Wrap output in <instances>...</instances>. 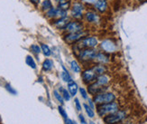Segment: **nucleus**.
Returning a JSON list of instances; mask_svg holds the SVG:
<instances>
[{
	"instance_id": "obj_1",
	"label": "nucleus",
	"mask_w": 147,
	"mask_h": 124,
	"mask_svg": "<svg viewBox=\"0 0 147 124\" xmlns=\"http://www.w3.org/2000/svg\"><path fill=\"white\" fill-rule=\"evenodd\" d=\"M118 110V106L116 102H108V103H104L100 104L98 106V113L100 117H105L107 115H109L112 113L117 112Z\"/></svg>"
},
{
	"instance_id": "obj_2",
	"label": "nucleus",
	"mask_w": 147,
	"mask_h": 124,
	"mask_svg": "<svg viewBox=\"0 0 147 124\" xmlns=\"http://www.w3.org/2000/svg\"><path fill=\"white\" fill-rule=\"evenodd\" d=\"M116 99V96L111 93H98L95 95L93 98V102L96 104H104V103H108L112 102Z\"/></svg>"
},
{
	"instance_id": "obj_3",
	"label": "nucleus",
	"mask_w": 147,
	"mask_h": 124,
	"mask_svg": "<svg viewBox=\"0 0 147 124\" xmlns=\"http://www.w3.org/2000/svg\"><path fill=\"white\" fill-rule=\"evenodd\" d=\"M98 45V40L95 37H87L85 39H81L77 43V47L80 51L86 48H93Z\"/></svg>"
},
{
	"instance_id": "obj_4",
	"label": "nucleus",
	"mask_w": 147,
	"mask_h": 124,
	"mask_svg": "<svg viewBox=\"0 0 147 124\" xmlns=\"http://www.w3.org/2000/svg\"><path fill=\"white\" fill-rule=\"evenodd\" d=\"M125 118V112H117L115 113L107 115L104 117V121L107 124H114V123H117L121 121Z\"/></svg>"
},
{
	"instance_id": "obj_5",
	"label": "nucleus",
	"mask_w": 147,
	"mask_h": 124,
	"mask_svg": "<svg viewBox=\"0 0 147 124\" xmlns=\"http://www.w3.org/2000/svg\"><path fill=\"white\" fill-rule=\"evenodd\" d=\"M96 55H97V52H96L94 49L86 48V49H83L80 51V53L79 55V58H80V60H81L83 62H86V61L94 59Z\"/></svg>"
},
{
	"instance_id": "obj_6",
	"label": "nucleus",
	"mask_w": 147,
	"mask_h": 124,
	"mask_svg": "<svg viewBox=\"0 0 147 124\" xmlns=\"http://www.w3.org/2000/svg\"><path fill=\"white\" fill-rule=\"evenodd\" d=\"M82 78H83V82H84L85 83H87V84H88V83L92 82L93 81L97 80L98 75L94 72V70L91 68V69H88V70L83 72Z\"/></svg>"
},
{
	"instance_id": "obj_7",
	"label": "nucleus",
	"mask_w": 147,
	"mask_h": 124,
	"mask_svg": "<svg viewBox=\"0 0 147 124\" xmlns=\"http://www.w3.org/2000/svg\"><path fill=\"white\" fill-rule=\"evenodd\" d=\"M87 35L86 32H78V33H71L69 35H66L64 40L67 42V43H73V42H78L80 41V39H82L85 35Z\"/></svg>"
},
{
	"instance_id": "obj_8",
	"label": "nucleus",
	"mask_w": 147,
	"mask_h": 124,
	"mask_svg": "<svg viewBox=\"0 0 147 124\" xmlns=\"http://www.w3.org/2000/svg\"><path fill=\"white\" fill-rule=\"evenodd\" d=\"M83 5L80 3H75L71 9V15L75 18H81L83 16Z\"/></svg>"
},
{
	"instance_id": "obj_9",
	"label": "nucleus",
	"mask_w": 147,
	"mask_h": 124,
	"mask_svg": "<svg viewBox=\"0 0 147 124\" xmlns=\"http://www.w3.org/2000/svg\"><path fill=\"white\" fill-rule=\"evenodd\" d=\"M83 25L80 22H71L67 25L65 29L69 33H78L82 30Z\"/></svg>"
},
{
	"instance_id": "obj_10",
	"label": "nucleus",
	"mask_w": 147,
	"mask_h": 124,
	"mask_svg": "<svg viewBox=\"0 0 147 124\" xmlns=\"http://www.w3.org/2000/svg\"><path fill=\"white\" fill-rule=\"evenodd\" d=\"M88 93H91L92 95H97L99 93V92L105 90V88H102V85H100V84H98L97 82H96L90 84V85L88 86Z\"/></svg>"
},
{
	"instance_id": "obj_11",
	"label": "nucleus",
	"mask_w": 147,
	"mask_h": 124,
	"mask_svg": "<svg viewBox=\"0 0 147 124\" xmlns=\"http://www.w3.org/2000/svg\"><path fill=\"white\" fill-rule=\"evenodd\" d=\"M101 47L107 52H114L116 50V45L109 40H106L101 44Z\"/></svg>"
},
{
	"instance_id": "obj_12",
	"label": "nucleus",
	"mask_w": 147,
	"mask_h": 124,
	"mask_svg": "<svg viewBox=\"0 0 147 124\" xmlns=\"http://www.w3.org/2000/svg\"><path fill=\"white\" fill-rule=\"evenodd\" d=\"M95 7L97 8V10H98L101 13L105 12L107 10V0H97L95 3Z\"/></svg>"
},
{
	"instance_id": "obj_13",
	"label": "nucleus",
	"mask_w": 147,
	"mask_h": 124,
	"mask_svg": "<svg viewBox=\"0 0 147 124\" xmlns=\"http://www.w3.org/2000/svg\"><path fill=\"white\" fill-rule=\"evenodd\" d=\"M68 89H69V93L71 96H75L77 94V92H78V84H77L74 81L69 82L68 84Z\"/></svg>"
},
{
	"instance_id": "obj_14",
	"label": "nucleus",
	"mask_w": 147,
	"mask_h": 124,
	"mask_svg": "<svg viewBox=\"0 0 147 124\" xmlns=\"http://www.w3.org/2000/svg\"><path fill=\"white\" fill-rule=\"evenodd\" d=\"M68 24H69V19L65 16V17H61L58 21H56L55 25L58 28H65Z\"/></svg>"
},
{
	"instance_id": "obj_15",
	"label": "nucleus",
	"mask_w": 147,
	"mask_h": 124,
	"mask_svg": "<svg viewBox=\"0 0 147 124\" xmlns=\"http://www.w3.org/2000/svg\"><path fill=\"white\" fill-rule=\"evenodd\" d=\"M86 19L88 20V22L94 23V22L98 21V16L93 12H88L86 14Z\"/></svg>"
},
{
	"instance_id": "obj_16",
	"label": "nucleus",
	"mask_w": 147,
	"mask_h": 124,
	"mask_svg": "<svg viewBox=\"0 0 147 124\" xmlns=\"http://www.w3.org/2000/svg\"><path fill=\"white\" fill-rule=\"evenodd\" d=\"M53 66V63L50 59H46L42 63V69H43V71H46V72L52 70Z\"/></svg>"
},
{
	"instance_id": "obj_17",
	"label": "nucleus",
	"mask_w": 147,
	"mask_h": 124,
	"mask_svg": "<svg viewBox=\"0 0 147 124\" xmlns=\"http://www.w3.org/2000/svg\"><path fill=\"white\" fill-rule=\"evenodd\" d=\"M97 82L98 84H100V85L104 86V85H106V84H107V82H108V77L106 76V75L101 74V75L98 76V78H97Z\"/></svg>"
},
{
	"instance_id": "obj_18",
	"label": "nucleus",
	"mask_w": 147,
	"mask_h": 124,
	"mask_svg": "<svg viewBox=\"0 0 147 124\" xmlns=\"http://www.w3.org/2000/svg\"><path fill=\"white\" fill-rule=\"evenodd\" d=\"M95 59H97L99 63H106L108 62V57L104 55V54H101V53H98L97 54V55H96Z\"/></svg>"
},
{
	"instance_id": "obj_19",
	"label": "nucleus",
	"mask_w": 147,
	"mask_h": 124,
	"mask_svg": "<svg viewBox=\"0 0 147 124\" xmlns=\"http://www.w3.org/2000/svg\"><path fill=\"white\" fill-rule=\"evenodd\" d=\"M25 63H26L27 65H29V66L31 68L33 69H36V63L34 60V58L32 57L31 55H27L26 58H25Z\"/></svg>"
},
{
	"instance_id": "obj_20",
	"label": "nucleus",
	"mask_w": 147,
	"mask_h": 124,
	"mask_svg": "<svg viewBox=\"0 0 147 124\" xmlns=\"http://www.w3.org/2000/svg\"><path fill=\"white\" fill-rule=\"evenodd\" d=\"M92 69L94 70L95 73L97 74V75H101L106 72V68L103 66V65H96V66H94Z\"/></svg>"
},
{
	"instance_id": "obj_21",
	"label": "nucleus",
	"mask_w": 147,
	"mask_h": 124,
	"mask_svg": "<svg viewBox=\"0 0 147 124\" xmlns=\"http://www.w3.org/2000/svg\"><path fill=\"white\" fill-rule=\"evenodd\" d=\"M63 68V72L61 73V77H62V80L64 81V82H71V77L69 76V74H68V72L67 70L62 66Z\"/></svg>"
},
{
	"instance_id": "obj_22",
	"label": "nucleus",
	"mask_w": 147,
	"mask_h": 124,
	"mask_svg": "<svg viewBox=\"0 0 147 124\" xmlns=\"http://www.w3.org/2000/svg\"><path fill=\"white\" fill-rule=\"evenodd\" d=\"M41 48H42L43 55L45 56H50L51 55H52V51H51V49L49 48L48 45L44 44H41Z\"/></svg>"
},
{
	"instance_id": "obj_23",
	"label": "nucleus",
	"mask_w": 147,
	"mask_h": 124,
	"mask_svg": "<svg viewBox=\"0 0 147 124\" xmlns=\"http://www.w3.org/2000/svg\"><path fill=\"white\" fill-rule=\"evenodd\" d=\"M42 10H47L49 11L51 8H53V4L50 0H44V1L42 3Z\"/></svg>"
},
{
	"instance_id": "obj_24",
	"label": "nucleus",
	"mask_w": 147,
	"mask_h": 124,
	"mask_svg": "<svg viewBox=\"0 0 147 124\" xmlns=\"http://www.w3.org/2000/svg\"><path fill=\"white\" fill-rule=\"evenodd\" d=\"M59 8L61 9V10H64L66 11L67 9L69 8V1H66V0H61L59 4Z\"/></svg>"
},
{
	"instance_id": "obj_25",
	"label": "nucleus",
	"mask_w": 147,
	"mask_h": 124,
	"mask_svg": "<svg viewBox=\"0 0 147 124\" xmlns=\"http://www.w3.org/2000/svg\"><path fill=\"white\" fill-rule=\"evenodd\" d=\"M71 67L72 69L73 72H75V73H80V65L79 63H77L76 61H72L71 63Z\"/></svg>"
},
{
	"instance_id": "obj_26",
	"label": "nucleus",
	"mask_w": 147,
	"mask_h": 124,
	"mask_svg": "<svg viewBox=\"0 0 147 124\" xmlns=\"http://www.w3.org/2000/svg\"><path fill=\"white\" fill-rule=\"evenodd\" d=\"M84 108H85V110L87 114L88 115V117H90V118H93V117L95 116V113L93 112V109H91L89 106H88L87 104H84Z\"/></svg>"
},
{
	"instance_id": "obj_27",
	"label": "nucleus",
	"mask_w": 147,
	"mask_h": 124,
	"mask_svg": "<svg viewBox=\"0 0 147 124\" xmlns=\"http://www.w3.org/2000/svg\"><path fill=\"white\" fill-rule=\"evenodd\" d=\"M61 92L62 93V97L64 98L66 101H69V100H71V95H69V93L68 92L67 90L63 89V88H61Z\"/></svg>"
},
{
	"instance_id": "obj_28",
	"label": "nucleus",
	"mask_w": 147,
	"mask_h": 124,
	"mask_svg": "<svg viewBox=\"0 0 147 124\" xmlns=\"http://www.w3.org/2000/svg\"><path fill=\"white\" fill-rule=\"evenodd\" d=\"M53 93H54V97L56 98L57 100H58V102H59L60 103H62V104H63V98H62V96H61L58 92H57V91H54Z\"/></svg>"
},
{
	"instance_id": "obj_29",
	"label": "nucleus",
	"mask_w": 147,
	"mask_h": 124,
	"mask_svg": "<svg viewBox=\"0 0 147 124\" xmlns=\"http://www.w3.org/2000/svg\"><path fill=\"white\" fill-rule=\"evenodd\" d=\"M5 87V89L7 90L10 93H12V94H16V91L14 88H13L9 83H6Z\"/></svg>"
},
{
	"instance_id": "obj_30",
	"label": "nucleus",
	"mask_w": 147,
	"mask_h": 124,
	"mask_svg": "<svg viewBox=\"0 0 147 124\" xmlns=\"http://www.w3.org/2000/svg\"><path fill=\"white\" fill-rule=\"evenodd\" d=\"M31 49L35 54H39L40 52H41V48L39 47V45H36V44H33V45H32Z\"/></svg>"
},
{
	"instance_id": "obj_31",
	"label": "nucleus",
	"mask_w": 147,
	"mask_h": 124,
	"mask_svg": "<svg viewBox=\"0 0 147 124\" xmlns=\"http://www.w3.org/2000/svg\"><path fill=\"white\" fill-rule=\"evenodd\" d=\"M58 109H59V112H60L61 115L63 117V118H64V120H65V119H67V118H68V115H67L66 112L64 110V109H63L61 106H59V107H58Z\"/></svg>"
},
{
	"instance_id": "obj_32",
	"label": "nucleus",
	"mask_w": 147,
	"mask_h": 124,
	"mask_svg": "<svg viewBox=\"0 0 147 124\" xmlns=\"http://www.w3.org/2000/svg\"><path fill=\"white\" fill-rule=\"evenodd\" d=\"M80 93H81V96L83 97V99H88V94H87V93H86V91H85V89L84 88H80Z\"/></svg>"
},
{
	"instance_id": "obj_33",
	"label": "nucleus",
	"mask_w": 147,
	"mask_h": 124,
	"mask_svg": "<svg viewBox=\"0 0 147 124\" xmlns=\"http://www.w3.org/2000/svg\"><path fill=\"white\" fill-rule=\"evenodd\" d=\"M75 105H76V108H77V110H78L79 112H80V110H81V106H80V101H79L78 99H75Z\"/></svg>"
},
{
	"instance_id": "obj_34",
	"label": "nucleus",
	"mask_w": 147,
	"mask_h": 124,
	"mask_svg": "<svg viewBox=\"0 0 147 124\" xmlns=\"http://www.w3.org/2000/svg\"><path fill=\"white\" fill-rule=\"evenodd\" d=\"M79 118H80V121L81 124H87V123H86V120H85V118H84V116H83L82 114H80V115L79 116Z\"/></svg>"
},
{
	"instance_id": "obj_35",
	"label": "nucleus",
	"mask_w": 147,
	"mask_h": 124,
	"mask_svg": "<svg viewBox=\"0 0 147 124\" xmlns=\"http://www.w3.org/2000/svg\"><path fill=\"white\" fill-rule=\"evenodd\" d=\"M65 123L66 124H76L73 121H71V120H69V119H65Z\"/></svg>"
},
{
	"instance_id": "obj_36",
	"label": "nucleus",
	"mask_w": 147,
	"mask_h": 124,
	"mask_svg": "<svg viewBox=\"0 0 147 124\" xmlns=\"http://www.w3.org/2000/svg\"><path fill=\"white\" fill-rule=\"evenodd\" d=\"M88 103H89V107H90L91 109H94V104H93V101L89 100V101H88Z\"/></svg>"
},
{
	"instance_id": "obj_37",
	"label": "nucleus",
	"mask_w": 147,
	"mask_h": 124,
	"mask_svg": "<svg viewBox=\"0 0 147 124\" xmlns=\"http://www.w3.org/2000/svg\"><path fill=\"white\" fill-rule=\"evenodd\" d=\"M83 1H85L87 3H96L97 0H83Z\"/></svg>"
},
{
	"instance_id": "obj_38",
	"label": "nucleus",
	"mask_w": 147,
	"mask_h": 124,
	"mask_svg": "<svg viewBox=\"0 0 147 124\" xmlns=\"http://www.w3.org/2000/svg\"><path fill=\"white\" fill-rule=\"evenodd\" d=\"M32 2H34V3H38L39 2V0H31Z\"/></svg>"
},
{
	"instance_id": "obj_39",
	"label": "nucleus",
	"mask_w": 147,
	"mask_h": 124,
	"mask_svg": "<svg viewBox=\"0 0 147 124\" xmlns=\"http://www.w3.org/2000/svg\"><path fill=\"white\" fill-rule=\"evenodd\" d=\"M89 124H95V122H93V121H90V122H89Z\"/></svg>"
},
{
	"instance_id": "obj_40",
	"label": "nucleus",
	"mask_w": 147,
	"mask_h": 124,
	"mask_svg": "<svg viewBox=\"0 0 147 124\" xmlns=\"http://www.w3.org/2000/svg\"><path fill=\"white\" fill-rule=\"evenodd\" d=\"M140 1H144V0H140Z\"/></svg>"
},
{
	"instance_id": "obj_41",
	"label": "nucleus",
	"mask_w": 147,
	"mask_h": 124,
	"mask_svg": "<svg viewBox=\"0 0 147 124\" xmlns=\"http://www.w3.org/2000/svg\"><path fill=\"white\" fill-rule=\"evenodd\" d=\"M127 124H132V123H127Z\"/></svg>"
}]
</instances>
